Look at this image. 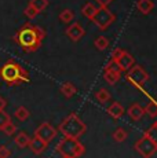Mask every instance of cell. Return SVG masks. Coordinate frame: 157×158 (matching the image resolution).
Instances as JSON below:
<instances>
[{"label": "cell", "instance_id": "cb8c5ba5", "mask_svg": "<svg viewBox=\"0 0 157 158\" xmlns=\"http://www.w3.org/2000/svg\"><path fill=\"white\" fill-rule=\"evenodd\" d=\"M145 113L149 117H157V103L155 101H150L145 107Z\"/></svg>", "mask_w": 157, "mask_h": 158}, {"label": "cell", "instance_id": "ffe728a7", "mask_svg": "<svg viewBox=\"0 0 157 158\" xmlns=\"http://www.w3.org/2000/svg\"><path fill=\"white\" fill-rule=\"evenodd\" d=\"M95 98H96V101H98L99 103L105 105L106 102H109L110 94H109V91L105 89V88H99V89L95 92Z\"/></svg>", "mask_w": 157, "mask_h": 158}, {"label": "cell", "instance_id": "e0dca14e", "mask_svg": "<svg viewBox=\"0 0 157 158\" xmlns=\"http://www.w3.org/2000/svg\"><path fill=\"white\" fill-rule=\"evenodd\" d=\"M29 140H31V138H29V135L26 132H19L17 133V136L14 138V142H15V144L18 146L19 148H25L29 146Z\"/></svg>", "mask_w": 157, "mask_h": 158}, {"label": "cell", "instance_id": "4dcf8cb0", "mask_svg": "<svg viewBox=\"0 0 157 158\" xmlns=\"http://www.w3.org/2000/svg\"><path fill=\"white\" fill-rule=\"evenodd\" d=\"M6 106H7V101H6V99L0 95V110H4Z\"/></svg>", "mask_w": 157, "mask_h": 158}, {"label": "cell", "instance_id": "9c48e42d", "mask_svg": "<svg viewBox=\"0 0 157 158\" xmlns=\"http://www.w3.org/2000/svg\"><path fill=\"white\" fill-rule=\"evenodd\" d=\"M57 132H58V131L54 128V127L51 125V124L43 123L41 125H39V127H37V129L35 131V135H36V136H39L40 139H43V140L46 142V143H50V142L57 136Z\"/></svg>", "mask_w": 157, "mask_h": 158}, {"label": "cell", "instance_id": "5bb4252c", "mask_svg": "<svg viewBox=\"0 0 157 158\" xmlns=\"http://www.w3.org/2000/svg\"><path fill=\"white\" fill-rule=\"evenodd\" d=\"M137 8L142 14L147 15L149 13H152V10L155 8V3H153V0H138Z\"/></svg>", "mask_w": 157, "mask_h": 158}, {"label": "cell", "instance_id": "7c38bea8", "mask_svg": "<svg viewBox=\"0 0 157 158\" xmlns=\"http://www.w3.org/2000/svg\"><path fill=\"white\" fill-rule=\"evenodd\" d=\"M145 114V109L139 106L138 103H134V105H131L128 107V115L132 118L134 121H139L142 120V117H143Z\"/></svg>", "mask_w": 157, "mask_h": 158}, {"label": "cell", "instance_id": "603a6c76", "mask_svg": "<svg viewBox=\"0 0 157 158\" xmlns=\"http://www.w3.org/2000/svg\"><path fill=\"white\" fill-rule=\"evenodd\" d=\"M113 139H114V142H117V143H121V142H124L125 139H127V131L123 129V128H117L113 132Z\"/></svg>", "mask_w": 157, "mask_h": 158}, {"label": "cell", "instance_id": "30bf717a", "mask_svg": "<svg viewBox=\"0 0 157 158\" xmlns=\"http://www.w3.org/2000/svg\"><path fill=\"white\" fill-rule=\"evenodd\" d=\"M84 35H86V30L78 22H72V25L66 29V36L72 41H78Z\"/></svg>", "mask_w": 157, "mask_h": 158}, {"label": "cell", "instance_id": "3957f363", "mask_svg": "<svg viewBox=\"0 0 157 158\" xmlns=\"http://www.w3.org/2000/svg\"><path fill=\"white\" fill-rule=\"evenodd\" d=\"M58 131L62 135L68 136V138L78 139L80 136H83L86 133L87 125L83 123V120L76 113H72L58 125Z\"/></svg>", "mask_w": 157, "mask_h": 158}, {"label": "cell", "instance_id": "d4e9b609", "mask_svg": "<svg viewBox=\"0 0 157 158\" xmlns=\"http://www.w3.org/2000/svg\"><path fill=\"white\" fill-rule=\"evenodd\" d=\"M29 4H32L39 13H41V11L46 10V7L48 6V0H31Z\"/></svg>", "mask_w": 157, "mask_h": 158}, {"label": "cell", "instance_id": "8992f818", "mask_svg": "<svg viewBox=\"0 0 157 158\" xmlns=\"http://www.w3.org/2000/svg\"><path fill=\"white\" fill-rule=\"evenodd\" d=\"M92 22L98 26L99 29L105 30L113 23L114 21V14L110 10H108V7H99L96 14L92 17Z\"/></svg>", "mask_w": 157, "mask_h": 158}, {"label": "cell", "instance_id": "4316f807", "mask_svg": "<svg viewBox=\"0 0 157 158\" xmlns=\"http://www.w3.org/2000/svg\"><path fill=\"white\" fill-rule=\"evenodd\" d=\"M2 131H3V132H4L7 136H13L14 133L17 132V127H15V124H13V123L10 121V123H7L4 127H3Z\"/></svg>", "mask_w": 157, "mask_h": 158}, {"label": "cell", "instance_id": "4fadbf2b", "mask_svg": "<svg viewBox=\"0 0 157 158\" xmlns=\"http://www.w3.org/2000/svg\"><path fill=\"white\" fill-rule=\"evenodd\" d=\"M104 78L108 84H116L120 81L121 78V73L120 72H114V70H110V69H106L105 68V72H104Z\"/></svg>", "mask_w": 157, "mask_h": 158}, {"label": "cell", "instance_id": "7402d4cb", "mask_svg": "<svg viewBox=\"0 0 157 158\" xmlns=\"http://www.w3.org/2000/svg\"><path fill=\"white\" fill-rule=\"evenodd\" d=\"M94 44L99 51H105L108 48V45H109V40H108V37H105V36H99V37L95 39Z\"/></svg>", "mask_w": 157, "mask_h": 158}, {"label": "cell", "instance_id": "44dd1931", "mask_svg": "<svg viewBox=\"0 0 157 158\" xmlns=\"http://www.w3.org/2000/svg\"><path fill=\"white\" fill-rule=\"evenodd\" d=\"M73 19H74V13L72 10H69V8L62 10L61 14H59V21H62L63 23H70Z\"/></svg>", "mask_w": 157, "mask_h": 158}, {"label": "cell", "instance_id": "ba28073f", "mask_svg": "<svg viewBox=\"0 0 157 158\" xmlns=\"http://www.w3.org/2000/svg\"><path fill=\"white\" fill-rule=\"evenodd\" d=\"M127 76H128V80L138 87L143 85V84L149 80V74L143 70V68L139 65H135V63L128 69V74Z\"/></svg>", "mask_w": 157, "mask_h": 158}, {"label": "cell", "instance_id": "f1b7e54d", "mask_svg": "<svg viewBox=\"0 0 157 158\" xmlns=\"http://www.w3.org/2000/svg\"><path fill=\"white\" fill-rule=\"evenodd\" d=\"M11 150L7 146H0V158H10Z\"/></svg>", "mask_w": 157, "mask_h": 158}, {"label": "cell", "instance_id": "f546056e", "mask_svg": "<svg viewBox=\"0 0 157 158\" xmlns=\"http://www.w3.org/2000/svg\"><path fill=\"white\" fill-rule=\"evenodd\" d=\"M96 3H98L99 6H101V7H108V6L112 2H113V0H95Z\"/></svg>", "mask_w": 157, "mask_h": 158}, {"label": "cell", "instance_id": "83f0119b", "mask_svg": "<svg viewBox=\"0 0 157 158\" xmlns=\"http://www.w3.org/2000/svg\"><path fill=\"white\" fill-rule=\"evenodd\" d=\"M10 115H8L7 113H6L4 110H0V131H2V128L6 125L7 123H10Z\"/></svg>", "mask_w": 157, "mask_h": 158}, {"label": "cell", "instance_id": "5b68a950", "mask_svg": "<svg viewBox=\"0 0 157 158\" xmlns=\"http://www.w3.org/2000/svg\"><path fill=\"white\" fill-rule=\"evenodd\" d=\"M134 148L137 150V153L141 154L143 158H152L157 153V143L149 133H146V135H143L141 139H138Z\"/></svg>", "mask_w": 157, "mask_h": 158}, {"label": "cell", "instance_id": "2e32d148", "mask_svg": "<svg viewBox=\"0 0 157 158\" xmlns=\"http://www.w3.org/2000/svg\"><path fill=\"white\" fill-rule=\"evenodd\" d=\"M108 113H109L113 118H120L123 114H124V107L120 105L119 102H113L112 105L108 107Z\"/></svg>", "mask_w": 157, "mask_h": 158}, {"label": "cell", "instance_id": "484cf974", "mask_svg": "<svg viewBox=\"0 0 157 158\" xmlns=\"http://www.w3.org/2000/svg\"><path fill=\"white\" fill-rule=\"evenodd\" d=\"M23 14H25L29 19H33V18H36L40 13H39V11L36 10L32 4H28V6H26V8H25V11H23Z\"/></svg>", "mask_w": 157, "mask_h": 158}, {"label": "cell", "instance_id": "1f68e13d", "mask_svg": "<svg viewBox=\"0 0 157 158\" xmlns=\"http://www.w3.org/2000/svg\"><path fill=\"white\" fill-rule=\"evenodd\" d=\"M152 129H155V131H157V120H156V123H155V124H153Z\"/></svg>", "mask_w": 157, "mask_h": 158}, {"label": "cell", "instance_id": "ac0fdd59", "mask_svg": "<svg viewBox=\"0 0 157 158\" xmlns=\"http://www.w3.org/2000/svg\"><path fill=\"white\" fill-rule=\"evenodd\" d=\"M59 91H61V94L65 96V98H72L73 95H76L77 88L72 83H63L61 85V88H59Z\"/></svg>", "mask_w": 157, "mask_h": 158}, {"label": "cell", "instance_id": "8fae6325", "mask_svg": "<svg viewBox=\"0 0 157 158\" xmlns=\"http://www.w3.org/2000/svg\"><path fill=\"white\" fill-rule=\"evenodd\" d=\"M47 144L48 143H46L43 139H40L39 136L35 135L33 138H31V140H29V146H28V147L32 150L33 154H36V156H40V154L43 153L44 150H46Z\"/></svg>", "mask_w": 157, "mask_h": 158}, {"label": "cell", "instance_id": "7a4b0ae2", "mask_svg": "<svg viewBox=\"0 0 157 158\" xmlns=\"http://www.w3.org/2000/svg\"><path fill=\"white\" fill-rule=\"evenodd\" d=\"M0 78L4 81L6 84H8L10 87L18 85L22 83H29V73L22 68L18 62L10 59L0 68Z\"/></svg>", "mask_w": 157, "mask_h": 158}, {"label": "cell", "instance_id": "d6986e66", "mask_svg": "<svg viewBox=\"0 0 157 158\" xmlns=\"http://www.w3.org/2000/svg\"><path fill=\"white\" fill-rule=\"evenodd\" d=\"M14 115H15V118L18 121H26L29 117H31V113H29V110L25 107V106H19V107L15 109Z\"/></svg>", "mask_w": 157, "mask_h": 158}, {"label": "cell", "instance_id": "52a82bcc", "mask_svg": "<svg viewBox=\"0 0 157 158\" xmlns=\"http://www.w3.org/2000/svg\"><path fill=\"white\" fill-rule=\"evenodd\" d=\"M112 60H113L121 70H125V72L135 63L134 56H132L129 52H127L125 50H121V48H116V50L113 51Z\"/></svg>", "mask_w": 157, "mask_h": 158}, {"label": "cell", "instance_id": "277c9868", "mask_svg": "<svg viewBox=\"0 0 157 158\" xmlns=\"http://www.w3.org/2000/svg\"><path fill=\"white\" fill-rule=\"evenodd\" d=\"M57 151H58L61 156H69L73 158H78V157L84 156L86 147H84V144H81L80 142H78V139L65 136L58 143V146H57Z\"/></svg>", "mask_w": 157, "mask_h": 158}, {"label": "cell", "instance_id": "9a60e30c", "mask_svg": "<svg viewBox=\"0 0 157 158\" xmlns=\"http://www.w3.org/2000/svg\"><path fill=\"white\" fill-rule=\"evenodd\" d=\"M98 8L99 7L96 4H94V3H91V2H88V3H86V4H84L83 8H81V14H83L86 18H88V19H92V17L96 14Z\"/></svg>", "mask_w": 157, "mask_h": 158}, {"label": "cell", "instance_id": "6da1fadb", "mask_svg": "<svg viewBox=\"0 0 157 158\" xmlns=\"http://www.w3.org/2000/svg\"><path fill=\"white\" fill-rule=\"evenodd\" d=\"M44 36H46V33H44L43 29L28 22L15 33L14 41L25 52H35L40 48Z\"/></svg>", "mask_w": 157, "mask_h": 158}, {"label": "cell", "instance_id": "d6a6232c", "mask_svg": "<svg viewBox=\"0 0 157 158\" xmlns=\"http://www.w3.org/2000/svg\"><path fill=\"white\" fill-rule=\"evenodd\" d=\"M61 158H73V157H69V156H62Z\"/></svg>", "mask_w": 157, "mask_h": 158}]
</instances>
